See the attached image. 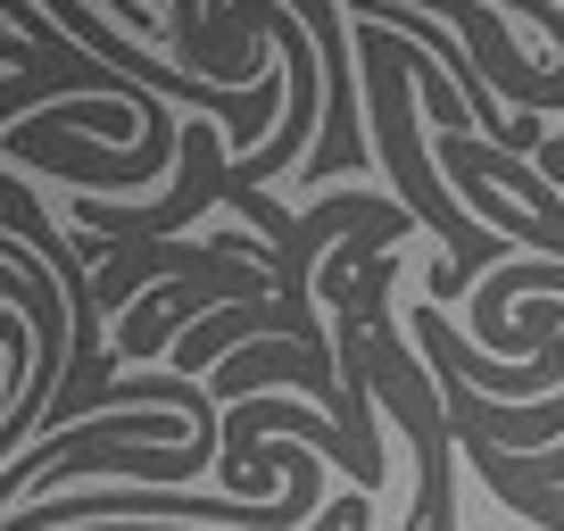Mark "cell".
I'll use <instances>...</instances> for the list:
<instances>
[{
  "label": "cell",
  "instance_id": "cell-1",
  "mask_svg": "<svg viewBox=\"0 0 564 531\" xmlns=\"http://www.w3.org/2000/svg\"><path fill=\"white\" fill-rule=\"evenodd\" d=\"M498 498H507L523 523H540V531H564V490H531V481H490Z\"/></svg>",
  "mask_w": 564,
  "mask_h": 531
}]
</instances>
